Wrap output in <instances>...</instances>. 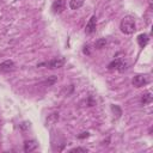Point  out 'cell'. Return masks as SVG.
Masks as SVG:
<instances>
[{"instance_id":"cell-1","label":"cell","mask_w":153,"mask_h":153,"mask_svg":"<svg viewBox=\"0 0 153 153\" xmlns=\"http://www.w3.org/2000/svg\"><path fill=\"white\" fill-rule=\"evenodd\" d=\"M120 29L123 33L126 35H130L135 31V19L131 16H126L123 17V19L121 20V25Z\"/></svg>"},{"instance_id":"cell-2","label":"cell","mask_w":153,"mask_h":153,"mask_svg":"<svg viewBox=\"0 0 153 153\" xmlns=\"http://www.w3.org/2000/svg\"><path fill=\"white\" fill-rule=\"evenodd\" d=\"M65 62H66V60H65L63 57H56V59H53V60H50V61H48V62L39 63L38 66H47V67L50 68V69H55V68H61V67H63ZM38 66H37V67H38Z\"/></svg>"},{"instance_id":"cell-3","label":"cell","mask_w":153,"mask_h":153,"mask_svg":"<svg viewBox=\"0 0 153 153\" xmlns=\"http://www.w3.org/2000/svg\"><path fill=\"white\" fill-rule=\"evenodd\" d=\"M126 68H127V65H126V62H123L121 59L114 60L112 62H110V63L108 65V69H110V71H118V72H123Z\"/></svg>"},{"instance_id":"cell-4","label":"cell","mask_w":153,"mask_h":153,"mask_svg":"<svg viewBox=\"0 0 153 153\" xmlns=\"http://www.w3.org/2000/svg\"><path fill=\"white\" fill-rule=\"evenodd\" d=\"M133 85L135 86V87H141V86H143V85H146L147 82H148V79H147V76L146 75H142V74H137V75H135L134 78H133Z\"/></svg>"},{"instance_id":"cell-5","label":"cell","mask_w":153,"mask_h":153,"mask_svg":"<svg viewBox=\"0 0 153 153\" xmlns=\"http://www.w3.org/2000/svg\"><path fill=\"white\" fill-rule=\"evenodd\" d=\"M14 69V62L12 60H6L0 63V73H7Z\"/></svg>"},{"instance_id":"cell-6","label":"cell","mask_w":153,"mask_h":153,"mask_svg":"<svg viewBox=\"0 0 153 153\" xmlns=\"http://www.w3.org/2000/svg\"><path fill=\"white\" fill-rule=\"evenodd\" d=\"M96 24H97V18H96V16H92V17L90 18L88 23L86 24V27H85V32H86L87 35H91V33H93V32L96 31Z\"/></svg>"},{"instance_id":"cell-7","label":"cell","mask_w":153,"mask_h":153,"mask_svg":"<svg viewBox=\"0 0 153 153\" xmlns=\"http://www.w3.org/2000/svg\"><path fill=\"white\" fill-rule=\"evenodd\" d=\"M51 10L55 14H59L61 13L63 10H65V1L63 0H55L51 5Z\"/></svg>"},{"instance_id":"cell-8","label":"cell","mask_w":153,"mask_h":153,"mask_svg":"<svg viewBox=\"0 0 153 153\" xmlns=\"http://www.w3.org/2000/svg\"><path fill=\"white\" fill-rule=\"evenodd\" d=\"M37 146H38L37 141H35V140H27V141L24 142V151L26 153L32 152V151H35L37 148Z\"/></svg>"},{"instance_id":"cell-9","label":"cell","mask_w":153,"mask_h":153,"mask_svg":"<svg viewBox=\"0 0 153 153\" xmlns=\"http://www.w3.org/2000/svg\"><path fill=\"white\" fill-rule=\"evenodd\" d=\"M148 41H149V38H148V36H147L146 33H141V35L137 36V42H139V45H140L141 48L146 47L147 43H148Z\"/></svg>"},{"instance_id":"cell-10","label":"cell","mask_w":153,"mask_h":153,"mask_svg":"<svg viewBox=\"0 0 153 153\" xmlns=\"http://www.w3.org/2000/svg\"><path fill=\"white\" fill-rule=\"evenodd\" d=\"M84 5V0H69V7L72 10H78Z\"/></svg>"},{"instance_id":"cell-11","label":"cell","mask_w":153,"mask_h":153,"mask_svg":"<svg viewBox=\"0 0 153 153\" xmlns=\"http://www.w3.org/2000/svg\"><path fill=\"white\" fill-rule=\"evenodd\" d=\"M152 102V93L151 92H146L143 96H142V98H141V103L143 104V105H147V104H149Z\"/></svg>"},{"instance_id":"cell-12","label":"cell","mask_w":153,"mask_h":153,"mask_svg":"<svg viewBox=\"0 0 153 153\" xmlns=\"http://www.w3.org/2000/svg\"><path fill=\"white\" fill-rule=\"evenodd\" d=\"M56 81H57V76L51 75V76H49L48 79H45V80L43 81V84H44L45 86H51V85H54Z\"/></svg>"},{"instance_id":"cell-13","label":"cell","mask_w":153,"mask_h":153,"mask_svg":"<svg viewBox=\"0 0 153 153\" xmlns=\"http://www.w3.org/2000/svg\"><path fill=\"white\" fill-rule=\"evenodd\" d=\"M105 45H106V39H105V38H99V39H97L96 43H94V47H96L97 49H102V48H104Z\"/></svg>"},{"instance_id":"cell-14","label":"cell","mask_w":153,"mask_h":153,"mask_svg":"<svg viewBox=\"0 0 153 153\" xmlns=\"http://www.w3.org/2000/svg\"><path fill=\"white\" fill-rule=\"evenodd\" d=\"M59 120V114H51V115H49V117L47 118V124H53V123H55L56 121Z\"/></svg>"},{"instance_id":"cell-15","label":"cell","mask_w":153,"mask_h":153,"mask_svg":"<svg viewBox=\"0 0 153 153\" xmlns=\"http://www.w3.org/2000/svg\"><path fill=\"white\" fill-rule=\"evenodd\" d=\"M111 109H112V111H116L117 112V117H120L122 115V111H121V109L117 105H111Z\"/></svg>"},{"instance_id":"cell-16","label":"cell","mask_w":153,"mask_h":153,"mask_svg":"<svg viewBox=\"0 0 153 153\" xmlns=\"http://www.w3.org/2000/svg\"><path fill=\"white\" fill-rule=\"evenodd\" d=\"M71 152H82V153H86V152H87V149H86V148H84V147H76V148L71 149Z\"/></svg>"},{"instance_id":"cell-17","label":"cell","mask_w":153,"mask_h":153,"mask_svg":"<svg viewBox=\"0 0 153 153\" xmlns=\"http://www.w3.org/2000/svg\"><path fill=\"white\" fill-rule=\"evenodd\" d=\"M88 136H90V133L84 131V133H81V134L78 135V139H85V137H88Z\"/></svg>"},{"instance_id":"cell-18","label":"cell","mask_w":153,"mask_h":153,"mask_svg":"<svg viewBox=\"0 0 153 153\" xmlns=\"http://www.w3.org/2000/svg\"><path fill=\"white\" fill-rule=\"evenodd\" d=\"M29 124H30V123H27V122H24V123H22V124H20V128H22V129H26V128L29 127Z\"/></svg>"},{"instance_id":"cell-19","label":"cell","mask_w":153,"mask_h":153,"mask_svg":"<svg viewBox=\"0 0 153 153\" xmlns=\"http://www.w3.org/2000/svg\"><path fill=\"white\" fill-rule=\"evenodd\" d=\"M88 48H90L88 45H85V47H84V54H87V55L90 54V50H88Z\"/></svg>"}]
</instances>
